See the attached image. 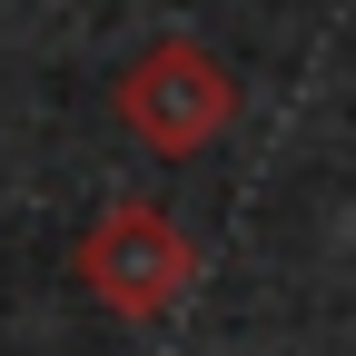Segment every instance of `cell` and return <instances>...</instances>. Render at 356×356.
<instances>
[{
    "label": "cell",
    "instance_id": "obj_1",
    "mask_svg": "<svg viewBox=\"0 0 356 356\" xmlns=\"http://www.w3.org/2000/svg\"><path fill=\"white\" fill-rule=\"evenodd\" d=\"M228 119H238V79L198 40H149L119 70V129L139 149H159V159H198Z\"/></svg>",
    "mask_w": 356,
    "mask_h": 356
},
{
    "label": "cell",
    "instance_id": "obj_2",
    "mask_svg": "<svg viewBox=\"0 0 356 356\" xmlns=\"http://www.w3.org/2000/svg\"><path fill=\"white\" fill-rule=\"evenodd\" d=\"M198 277V248L188 228L159 208V198H119L89 218L79 238V287L109 307V317H159V307H178V287Z\"/></svg>",
    "mask_w": 356,
    "mask_h": 356
}]
</instances>
